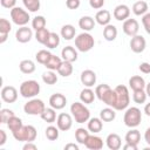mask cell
I'll use <instances>...</instances> for the list:
<instances>
[{
	"mask_svg": "<svg viewBox=\"0 0 150 150\" xmlns=\"http://www.w3.org/2000/svg\"><path fill=\"white\" fill-rule=\"evenodd\" d=\"M146 97H148V95H146V93H145L144 89H141V90H134L132 100H134L135 103H137V104H142V103H144V102L146 101Z\"/></svg>",
	"mask_w": 150,
	"mask_h": 150,
	"instance_id": "cell-42",
	"label": "cell"
},
{
	"mask_svg": "<svg viewBox=\"0 0 150 150\" xmlns=\"http://www.w3.org/2000/svg\"><path fill=\"white\" fill-rule=\"evenodd\" d=\"M1 98L6 103H14L18 100V90L13 86H5L1 89Z\"/></svg>",
	"mask_w": 150,
	"mask_h": 150,
	"instance_id": "cell-10",
	"label": "cell"
},
{
	"mask_svg": "<svg viewBox=\"0 0 150 150\" xmlns=\"http://www.w3.org/2000/svg\"><path fill=\"white\" fill-rule=\"evenodd\" d=\"M138 69L141 70V73L143 74H150V63L148 62H142L138 67Z\"/></svg>",
	"mask_w": 150,
	"mask_h": 150,
	"instance_id": "cell-51",
	"label": "cell"
},
{
	"mask_svg": "<svg viewBox=\"0 0 150 150\" xmlns=\"http://www.w3.org/2000/svg\"><path fill=\"white\" fill-rule=\"evenodd\" d=\"M95 96H96L95 91H93L89 87H86V88L82 89L81 93H80V100H81V102L84 103V104H90V103H93L94 100H95Z\"/></svg>",
	"mask_w": 150,
	"mask_h": 150,
	"instance_id": "cell-25",
	"label": "cell"
},
{
	"mask_svg": "<svg viewBox=\"0 0 150 150\" xmlns=\"http://www.w3.org/2000/svg\"><path fill=\"white\" fill-rule=\"evenodd\" d=\"M22 149L23 150H35V149H38V146L33 142H26V144L23 145Z\"/></svg>",
	"mask_w": 150,
	"mask_h": 150,
	"instance_id": "cell-53",
	"label": "cell"
},
{
	"mask_svg": "<svg viewBox=\"0 0 150 150\" xmlns=\"http://www.w3.org/2000/svg\"><path fill=\"white\" fill-rule=\"evenodd\" d=\"M112 15H114V18H115L117 21H124V20H127V19L129 18V15H130V8H129L127 5H124V4L118 5V6L115 7Z\"/></svg>",
	"mask_w": 150,
	"mask_h": 150,
	"instance_id": "cell-17",
	"label": "cell"
},
{
	"mask_svg": "<svg viewBox=\"0 0 150 150\" xmlns=\"http://www.w3.org/2000/svg\"><path fill=\"white\" fill-rule=\"evenodd\" d=\"M103 38L107 41H114L117 38V28L114 25H107L103 28Z\"/></svg>",
	"mask_w": 150,
	"mask_h": 150,
	"instance_id": "cell-29",
	"label": "cell"
},
{
	"mask_svg": "<svg viewBox=\"0 0 150 150\" xmlns=\"http://www.w3.org/2000/svg\"><path fill=\"white\" fill-rule=\"evenodd\" d=\"M148 4L143 0H139V1H136L134 5H132V13L137 16H143L145 13H148Z\"/></svg>",
	"mask_w": 150,
	"mask_h": 150,
	"instance_id": "cell-27",
	"label": "cell"
},
{
	"mask_svg": "<svg viewBox=\"0 0 150 150\" xmlns=\"http://www.w3.org/2000/svg\"><path fill=\"white\" fill-rule=\"evenodd\" d=\"M61 56H62V60L69 61L73 63L77 60V50L71 46H66L61 50Z\"/></svg>",
	"mask_w": 150,
	"mask_h": 150,
	"instance_id": "cell-20",
	"label": "cell"
},
{
	"mask_svg": "<svg viewBox=\"0 0 150 150\" xmlns=\"http://www.w3.org/2000/svg\"><path fill=\"white\" fill-rule=\"evenodd\" d=\"M122 29L124 32L125 35L128 36H134V35H137L138 33V29H139V25L137 22L136 19H127L124 20L123 22V26H122Z\"/></svg>",
	"mask_w": 150,
	"mask_h": 150,
	"instance_id": "cell-11",
	"label": "cell"
},
{
	"mask_svg": "<svg viewBox=\"0 0 150 150\" xmlns=\"http://www.w3.org/2000/svg\"><path fill=\"white\" fill-rule=\"evenodd\" d=\"M124 150H137V145L136 144H130V143H125V145H123Z\"/></svg>",
	"mask_w": 150,
	"mask_h": 150,
	"instance_id": "cell-55",
	"label": "cell"
},
{
	"mask_svg": "<svg viewBox=\"0 0 150 150\" xmlns=\"http://www.w3.org/2000/svg\"><path fill=\"white\" fill-rule=\"evenodd\" d=\"M115 117H116V112L115 109L111 107H107L100 111V118L103 122H111L115 120Z\"/></svg>",
	"mask_w": 150,
	"mask_h": 150,
	"instance_id": "cell-30",
	"label": "cell"
},
{
	"mask_svg": "<svg viewBox=\"0 0 150 150\" xmlns=\"http://www.w3.org/2000/svg\"><path fill=\"white\" fill-rule=\"evenodd\" d=\"M142 23L144 26V29L148 34H150V13H145L142 16Z\"/></svg>",
	"mask_w": 150,
	"mask_h": 150,
	"instance_id": "cell-47",
	"label": "cell"
},
{
	"mask_svg": "<svg viewBox=\"0 0 150 150\" xmlns=\"http://www.w3.org/2000/svg\"><path fill=\"white\" fill-rule=\"evenodd\" d=\"M95 94L98 100H101L103 103H105L108 107H111L115 109L116 105V91L115 89H111L108 84L102 83L95 88Z\"/></svg>",
	"mask_w": 150,
	"mask_h": 150,
	"instance_id": "cell-1",
	"label": "cell"
},
{
	"mask_svg": "<svg viewBox=\"0 0 150 150\" xmlns=\"http://www.w3.org/2000/svg\"><path fill=\"white\" fill-rule=\"evenodd\" d=\"M0 4L4 8H8V9H12L15 7L16 5V0H0Z\"/></svg>",
	"mask_w": 150,
	"mask_h": 150,
	"instance_id": "cell-49",
	"label": "cell"
},
{
	"mask_svg": "<svg viewBox=\"0 0 150 150\" xmlns=\"http://www.w3.org/2000/svg\"><path fill=\"white\" fill-rule=\"evenodd\" d=\"M94 45H95V40L93 35L89 34L88 32H83L75 38V47L79 52L82 53L89 52L94 47Z\"/></svg>",
	"mask_w": 150,
	"mask_h": 150,
	"instance_id": "cell-5",
	"label": "cell"
},
{
	"mask_svg": "<svg viewBox=\"0 0 150 150\" xmlns=\"http://www.w3.org/2000/svg\"><path fill=\"white\" fill-rule=\"evenodd\" d=\"M110 20H111V14L109 11L107 9H101L96 13L95 15V21L101 25V26H107L110 23Z\"/></svg>",
	"mask_w": 150,
	"mask_h": 150,
	"instance_id": "cell-22",
	"label": "cell"
},
{
	"mask_svg": "<svg viewBox=\"0 0 150 150\" xmlns=\"http://www.w3.org/2000/svg\"><path fill=\"white\" fill-rule=\"evenodd\" d=\"M116 91V105H115V110H124L128 108L129 102H130V95H129V90L123 84H118L115 88Z\"/></svg>",
	"mask_w": 150,
	"mask_h": 150,
	"instance_id": "cell-7",
	"label": "cell"
},
{
	"mask_svg": "<svg viewBox=\"0 0 150 150\" xmlns=\"http://www.w3.org/2000/svg\"><path fill=\"white\" fill-rule=\"evenodd\" d=\"M86 148L90 150H100L103 148V139L95 135H89V137L86 141Z\"/></svg>",
	"mask_w": 150,
	"mask_h": 150,
	"instance_id": "cell-19",
	"label": "cell"
},
{
	"mask_svg": "<svg viewBox=\"0 0 150 150\" xmlns=\"http://www.w3.org/2000/svg\"><path fill=\"white\" fill-rule=\"evenodd\" d=\"M46 27V19L42 15H36L33 20H32V28L35 30L42 29Z\"/></svg>",
	"mask_w": 150,
	"mask_h": 150,
	"instance_id": "cell-45",
	"label": "cell"
},
{
	"mask_svg": "<svg viewBox=\"0 0 150 150\" xmlns=\"http://www.w3.org/2000/svg\"><path fill=\"white\" fill-rule=\"evenodd\" d=\"M50 56H52V53H50V52H48L47 49H41V50H39V52L36 53V55H35V60H36L39 63L45 64V63L49 60Z\"/></svg>",
	"mask_w": 150,
	"mask_h": 150,
	"instance_id": "cell-43",
	"label": "cell"
},
{
	"mask_svg": "<svg viewBox=\"0 0 150 150\" xmlns=\"http://www.w3.org/2000/svg\"><path fill=\"white\" fill-rule=\"evenodd\" d=\"M144 112L146 116H150V103H146L144 107Z\"/></svg>",
	"mask_w": 150,
	"mask_h": 150,
	"instance_id": "cell-57",
	"label": "cell"
},
{
	"mask_svg": "<svg viewBox=\"0 0 150 150\" xmlns=\"http://www.w3.org/2000/svg\"><path fill=\"white\" fill-rule=\"evenodd\" d=\"M62 59L60 57V56H56V55H54V54H52V56L49 57V60L43 64L47 69H49V70H56L57 71V69H59V67H60V64L62 63Z\"/></svg>",
	"mask_w": 150,
	"mask_h": 150,
	"instance_id": "cell-32",
	"label": "cell"
},
{
	"mask_svg": "<svg viewBox=\"0 0 150 150\" xmlns=\"http://www.w3.org/2000/svg\"><path fill=\"white\" fill-rule=\"evenodd\" d=\"M142 112L137 107H130L125 110L123 116V122L129 128H136L141 124Z\"/></svg>",
	"mask_w": 150,
	"mask_h": 150,
	"instance_id": "cell-4",
	"label": "cell"
},
{
	"mask_svg": "<svg viewBox=\"0 0 150 150\" xmlns=\"http://www.w3.org/2000/svg\"><path fill=\"white\" fill-rule=\"evenodd\" d=\"M40 117L45 121V122H47V123H53V122H55V120L57 118L56 117V112H55V109L54 108H46L45 109V111L40 115Z\"/></svg>",
	"mask_w": 150,
	"mask_h": 150,
	"instance_id": "cell-35",
	"label": "cell"
},
{
	"mask_svg": "<svg viewBox=\"0 0 150 150\" xmlns=\"http://www.w3.org/2000/svg\"><path fill=\"white\" fill-rule=\"evenodd\" d=\"M59 128L57 127H54V125H49L46 128L45 130V135L47 137V139L49 141H56L59 138Z\"/></svg>",
	"mask_w": 150,
	"mask_h": 150,
	"instance_id": "cell-40",
	"label": "cell"
},
{
	"mask_svg": "<svg viewBox=\"0 0 150 150\" xmlns=\"http://www.w3.org/2000/svg\"><path fill=\"white\" fill-rule=\"evenodd\" d=\"M33 38V32L32 28L27 27V26H21L20 28H18V30L15 32V39L18 42L20 43H27L30 41V39Z\"/></svg>",
	"mask_w": 150,
	"mask_h": 150,
	"instance_id": "cell-12",
	"label": "cell"
},
{
	"mask_svg": "<svg viewBox=\"0 0 150 150\" xmlns=\"http://www.w3.org/2000/svg\"><path fill=\"white\" fill-rule=\"evenodd\" d=\"M13 116H14V112H13V110H11V109L2 108V109L0 110V122L4 123V124H7L8 120H9L11 117H13Z\"/></svg>",
	"mask_w": 150,
	"mask_h": 150,
	"instance_id": "cell-46",
	"label": "cell"
},
{
	"mask_svg": "<svg viewBox=\"0 0 150 150\" xmlns=\"http://www.w3.org/2000/svg\"><path fill=\"white\" fill-rule=\"evenodd\" d=\"M89 137V131L84 128H77L75 130V139L77 141L79 144H86L87 138Z\"/></svg>",
	"mask_w": 150,
	"mask_h": 150,
	"instance_id": "cell-37",
	"label": "cell"
},
{
	"mask_svg": "<svg viewBox=\"0 0 150 150\" xmlns=\"http://www.w3.org/2000/svg\"><path fill=\"white\" fill-rule=\"evenodd\" d=\"M22 4L28 12H38L40 9V0H22Z\"/></svg>",
	"mask_w": 150,
	"mask_h": 150,
	"instance_id": "cell-44",
	"label": "cell"
},
{
	"mask_svg": "<svg viewBox=\"0 0 150 150\" xmlns=\"http://www.w3.org/2000/svg\"><path fill=\"white\" fill-rule=\"evenodd\" d=\"M49 34H50V32L45 27V28H42V29L36 30V33H35V39H36L38 42L45 45V43L47 42L48 38H49Z\"/></svg>",
	"mask_w": 150,
	"mask_h": 150,
	"instance_id": "cell-41",
	"label": "cell"
},
{
	"mask_svg": "<svg viewBox=\"0 0 150 150\" xmlns=\"http://www.w3.org/2000/svg\"><path fill=\"white\" fill-rule=\"evenodd\" d=\"M95 22H96L95 19H93L91 16L86 15V16H82V18L79 20V27H80L82 30H84V32H90L91 29H94Z\"/></svg>",
	"mask_w": 150,
	"mask_h": 150,
	"instance_id": "cell-24",
	"label": "cell"
},
{
	"mask_svg": "<svg viewBox=\"0 0 150 150\" xmlns=\"http://www.w3.org/2000/svg\"><path fill=\"white\" fill-rule=\"evenodd\" d=\"M56 125L61 131H68L73 125V118L71 115L61 112L56 118Z\"/></svg>",
	"mask_w": 150,
	"mask_h": 150,
	"instance_id": "cell-13",
	"label": "cell"
},
{
	"mask_svg": "<svg viewBox=\"0 0 150 150\" xmlns=\"http://www.w3.org/2000/svg\"><path fill=\"white\" fill-rule=\"evenodd\" d=\"M42 81L46 83V84H55L57 82V75L54 73V70H47L42 74Z\"/></svg>",
	"mask_w": 150,
	"mask_h": 150,
	"instance_id": "cell-38",
	"label": "cell"
},
{
	"mask_svg": "<svg viewBox=\"0 0 150 150\" xmlns=\"http://www.w3.org/2000/svg\"><path fill=\"white\" fill-rule=\"evenodd\" d=\"M57 73H59V75H61V76H63V77L70 76L71 73H73V64H71V62L63 60L62 63L60 64L59 69H57Z\"/></svg>",
	"mask_w": 150,
	"mask_h": 150,
	"instance_id": "cell-34",
	"label": "cell"
},
{
	"mask_svg": "<svg viewBox=\"0 0 150 150\" xmlns=\"http://www.w3.org/2000/svg\"><path fill=\"white\" fill-rule=\"evenodd\" d=\"M59 45H60V36H59V34H56V33H54V32H50L49 38H48L47 42L45 43V46H46L47 48L53 49V48H56Z\"/></svg>",
	"mask_w": 150,
	"mask_h": 150,
	"instance_id": "cell-39",
	"label": "cell"
},
{
	"mask_svg": "<svg viewBox=\"0 0 150 150\" xmlns=\"http://www.w3.org/2000/svg\"><path fill=\"white\" fill-rule=\"evenodd\" d=\"M75 34H76V30H75V27L73 25H63L62 28H61V36L69 41V40H73L75 38Z\"/></svg>",
	"mask_w": 150,
	"mask_h": 150,
	"instance_id": "cell-31",
	"label": "cell"
},
{
	"mask_svg": "<svg viewBox=\"0 0 150 150\" xmlns=\"http://www.w3.org/2000/svg\"><path fill=\"white\" fill-rule=\"evenodd\" d=\"M67 104V98L63 94L60 93H55L49 97V105L52 108H54L55 110H60L63 109Z\"/></svg>",
	"mask_w": 150,
	"mask_h": 150,
	"instance_id": "cell-15",
	"label": "cell"
},
{
	"mask_svg": "<svg viewBox=\"0 0 150 150\" xmlns=\"http://www.w3.org/2000/svg\"><path fill=\"white\" fill-rule=\"evenodd\" d=\"M22 125H23V124H22L21 118H20V117H16L15 115H14L13 117H11V118L8 120V122H7V127H8V129L12 131V134L15 132V131H18Z\"/></svg>",
	"mask_w": 150,
	"mask_h": 150,
	"instance_id": "cell-36",
	"label": "cell"
},
{
	"mask_svg": "<svg viewBox=\"0 0 150 150\" xmlns=\"http://www.w3.org/2000/svg\"><path fill=\"white\" fill-rule=\"evenodd\" d=\"M19 69L23 74H32L35 71V63L32 60H22L19 64Z\"/></svg>",
	"mask_w": 150,
	"mask_h": 150,
	"instance_id": "cell-33",
	"label": "cell"
},
{
	"mask_svg": "<svg viewBox=\"0 0 150 150\" xmlns=\"http://www.w3.org/2000/svg\"><path fill=\"white\" fill-rule=\"evenodd\" d=\"M6 141H7V135H6V132H5V130H0V146H2L5 143H6Z\"/></svg>",
	"mask_w": 150,
	"mask_h": 150,
	"instance_id": "cell-52",
	"label": "cell"
},
{
	"mask_svg": "<svg viewBox=\"0 0 150 150\" xmlns=\"http://www.w3.org/2000/svg\"><path fill=\"white\" fill-rule=\"evenodd\" d=\"M69 149H71V150H79V145H76L75 143H68V144L64 145V150H69Z\"/></svg>",
	"mask_w": 150,
	"mask_h": 150,
	"instance_id": "cell-54",
	"label": "cell"
},
{
	"mask_svg": "<svg viewBox=\"0 0 150 150\" xmlns=\"http://www.w3.org/2000/svg\"><path fill=\"white\" fill-rule=\"evenodd\" d=\"M12 135L19 142H34L38 132L35 127L28 124V125H22L18 131L13 132Z\"/></svg>",
	"mask_w": 150,
	"mask_h": 150,
	"instance_id": "cell-3",
	"label": "cell"
},
{
	"mask_svg": "<svg viewBox=\"0 0 150 150\" xmlns=\"http://www.w3.org/2000/svg\"><path fill=\"white\" fill-rule=\"evenodd\" d=\"M103 128V121L100 117H93L88 120V130L93 134H97Z\"/></svg>",
	"mask_w": 150,
	"mask_h": 150,
	"instance_id": "cell-26",
	"label": "cell"
},
{
	"mask_svg": "<svg viewBox=\"0 0 150 150\" xmlns=\"http://www.w3.org/2000/svg\"><path fill=\"white\" fill-rule=\"evenodd\" d=\"M145 46H146V41L145 39L142 36V35H134L131 36V40H130V48L134 53L136 54H139L142 53L144 49H145Z\"/></svg>",
	"mask_w": 150,
	"mask_h": 150,
	"instance_id": "cell-14",
	"label": "cell"
},
{
	"mask_svg": "<svg viewBox=\"0 0 150 150\" xmlns=\"http://www.w3.org/2000/svg\"><path fill=\"white\" fill-rule=\"evenodd\" d=\"M81 5L80 0H66V6L69 9H77Z\"/></svg>",
	"mask_w": 150,
	"mask_h": 150,
	"instance_id": "cell-48",
	"label": "cell"
},
{
	"mask_svg": "<svg viewBox=\"0 0 150 150\" xmlns=\"http://www.w3.org/2000/svg\"><path fill=\"white\" fill-rule=\"evenodd\" d=\"M70 112L76 123H84V122H88V120L90 118V111L82 102L71 103Z\"/></svg>",
	"mask_w": 150,
	"mask_h": 150,
	"instance_id": "cell-2",
	"label": "cell"
},
{
	"mask_svg": "<svg viewBox=\"0 0 150 150\" xmlns=\"http://www.w3.org/2000/svg\"><path fill=\"white\" fill-rule=\"evenodd\" d=\"M144 139H145V142L150 145V127L145 130V132H144Z\"/></svg>",
	"mask_w": 150,
	"mask_h": 150,
	"instance_id": "cell-56",
	"label": "cell"
},
{
	"mask_svg": "<svg viewBox=\"0 0 150 150\" xmlns=\"http://www.w3.org/2000/svg\"><path fill=\"white\" fill-rule=\"evenodd\" d=\"M11 19L18 26H26L29 21V13L21 7H14L11 9Z\"/></svg>",
	"mask_w": 150,
	"mask_h": 150,
	"instance_id": "cell-9",
	"label": "cell"
},
{
	"mask_svg": "<svg viewBox=\"0 0 150 150\" xmlns=\"http://www.w3.org/2000/svg\"><path fill=\"white\" fill-rule=\"evenodd\" d=\"M80 80H81V83L84 86V87H89L91 88L95 83H96V74L94 70L91 69H86L81 73V76H80Z\"/></svg>",
	"mask_w": 150,
	"mask_h": 150,
	"instance_id": "cell-16",
	"label": "cell"
},
{
	"mask_svg": "<svg viewBox=\"0 0 150 150\" xmlns=\"http://www.w3.org/2000/svg\"><path fill=\"white\" fill-rule=\"evenodd\" d=\"M105 144L110 150H118L122 146V139H121L120 135H117L115 132H111L107 136Z\"/></svg>",
	"mask_w": 150,
	"mask_h": 150,
	"instance_id": "cell-18",
	"label": "cell"
},
{
	"mask_svg": "<svg viewBox=\"0 0 150 150\" xmlns=\"http://www.w3.org/2000/svg\"><path fill=\"white\" fill-rule=\"evenodd\" d=\"M145 81L142 76L139 75H134L129 79V87L134 90H141V89H145Z\"/></svg>",
	"mask_w": 150,
	"mask_h": 150,
	"instance_id": "cell-23",
	"label": "cell"
},
{
	"mask_svg": "<svg viewBox=\"0 0 150 150\" xmlns=\"http://www.w3.org/2000/svg\"><path fill=\"white\" fill-rule=\"evenodd\" d=\"M20 95L25 98H33L40 93V84L35 80H27L20 84Z\"/></svg>",
	"mask_w": 150,
	"mask_h": 150,
	"instance_id": "cell-6",
	"label": "cell"
},
{
	"mask_svg": "<svg viewBox=\"0 0 150 150\" xmlns=\"http://www.w3.org/2000/svg\"><path fill=\"white\" fill-rule=\"evenodd\" d=\"M45 109H46V107H45L43 101L39 100V98H32L23 105V111L27 115H33V116L41 115L45 111Z\"/></svg>",
	"mask_w": 150,
	"mask_h": 150,
	"instance_id": "cell-8",
	"label": "cell"
},
{
	"mask_svg": "<svg viewBox=\"0 0 150 150\" xmlns=\"http://www.w3.org/2000/svg\"><path fill=\"white\" fill-rule=\"evenodd\" d=\"M145 93H146V95L150 97V82L145 86Z\"/></svg>",
	"mask_w": 150,
	"mask_h": 150,
	"instance_id": "cell-58",
	"label": "cell"
},
{
	"mask_svg": "<svg viewBox=\"0 0 150 150\" xmlns=\"http://www.w3.org/2000/svg\"><path fill=\"white\" fill-rule=\"evenodd\" d=\"M89 5L94 9H100L104 5V0H89Z\"/></svg>",
	"mask_w": 150,
	"mask_h": 150,
	"instance_id": "cell-50",
	"label": "cell"
},
{
	"mask_svg": "<svg viewBox=\"0 0 150 150\" xmlns=\"http://www.w3.org/2000/svg\"><path fill=\"white\" fill-rule=\"evenodd\" d=\"M141 141V134L137 129L131 128L127 134H125V143H130V144H138Z\"/></svg>",
	"mask_w": 150,
	"mask_h": 150,
	"instance_id": "cell-28",
	"label": "cell"
},
{
	"mask_svg": "<svg viewBox=\"0 0 150 150\" xmlns=\"http://www.w3.org/2000/svg\"><path fill=\"white\" fill-rule=\"evenodd\" d=\"M11 29H12L11 22L7 19L1 18L0 19V43H4L7 40L8 33L11 32Z\"/></svg>",
	"mask_w": 150,
	"mask_h": 150,
	"instance_id": "cell-21",
	"label": "cell"
}]
</instances>
